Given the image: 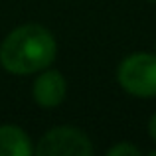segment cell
<instances>
[{"instance_id":"6da1fadb","label":"cell","mask_w":156,"mask_h":156,"mask_svg":"<svg viewBox=\"0 0 156 156\" xmlns=\"http://www.w3.org/2000/svg\"><path fill=\"white\" fill-rule=\"evenodd\" d=\"M57 55L55 38L40 24H26L0 44V63L14 75H30L50 67Z\"/></svg>"},{"instance_id":"7a4b0ae2","label":"cell","mask_w":156,"mask_h":156,"mask_svg":"<svg viewBox=\"0 0 156 156\" xmlns=\"http://www.w3.org/2000/svg\"><path fill=\"white\" fill-rule=\"evenodd\" d=\"M119 85L133 97H156V53H133L117 69Z\"/></svg>"},{"instance_id":"3957f363","label":"cell","mask_w":156,"mask_h":156,"mask_svg":"<svg viewBox=\"0 0 156 156\" xmlns=\"http://www.w3.org/2000/svg\"><path fill=\"white\" fill-rule=\"evenodd\" d=\"M34 152L38 156H91L93 144L83 130L55 126L40 138Z\"/></svg>"},{"instance_id":"277c9868","label":"cell","mask_w":156,"mask_h":156,"mask_svg":"<svg viewBox=\"0 0 156 156\" xmlns=\"http://www.w3.org/2000/svg\"><path fill=\"white\" fill-rule=\"evenodd\" d=\"M67 93V85L59 71H44L40 77H36L34 87H32V95L34 101L44 109H53V107L61 105Z\"/></svg>"},{"instance_id":"5b68a950","label":"cell","mask_w":156,"mask_h":156,"mask_svg":"<svg viewBox=\"0 0 156 156\" xmlns=\"http://www.w3.org/2000/svg\"><path fill=\"white\" fill-rule=\"evenodd\" d=\"M34 152L30 136L16 125L0 126V156H30Z\"/></svg>"},{"instance_id":"8992f818","label":"cell","mask_w":156,"mask_h":156,"mask_svg":"<svg viewBox=\"0 0 156 156\" xmlns=\"http://www.w3.org/2000/svg\"><path fill=\"white\" fill-rule=\"evenodd\" d=\"M107 154L109 156H140V148L126 144V142H121V144H115L113 148H109Z\"/></svg>"},{"instance_id":"52a82bcc","label":"cell","mask_w":156,"mask_h":156,"mask_svg":"<svg viewBox=\"0 0 156 156\" xmlns=\"http://www.w3.org/2000/svg\"><path fill=\"white\" fill-rule=\"evenodd\" d=\"M148 134H150V138L156 142V113L150 117V122H148Z\"/></svg>"},{"instance_id":"ba28073f","label":"cell","mask_w":156,"mask_h":156,"mask_svg":"<svg viewBox=\"0 0 156 156\" xmlns=\"http://www.w3.org/2000/svg\"><path fill=\"white\" fill-rule=\"evenodd\" d=\"M148 154H150V156H156V148H152V150H148Z\"/></svg>"},{"instance_id":"9c48e42d","label":"cell","mask_w":156,"mask_h":156,"mask_svg":"<svg viewBox=\"0 0 156 156\" xmlns=\"http://www.w3.org/2000/svg\"><path fill=\"white\" fill-rule=\"evenodd\" d=\"M148 2H156V0H148Z\"/></svg>"},{"instance_id":"30bf717a","label":"cell","mask_w":156,"mask_h":156,"mask_svg":"<svg viewBox=\"0 0 156 156\" xmlns=\"http://www.w3.org/2000/svg\"><path fill=\"white\" fill-rule=\"evenodd\" d=\"M154 53H156V46H154Z\"/></svg>"}]
</instances>
